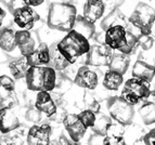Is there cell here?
Here are the masks:
<instances>
[{
    "label": "cell",
    "mask_w": 155,
    "mask_h": 145,
    "mask_svg": "<svg viewBox=\"0 0 155 145\" xmlns=\"http://www.w3.org/2000/svg\"><path fill=\"white\" fill-rule=\"evenodd\" d=\"M105 13L103 0H86L84 5L83 16L91 23H96Z\"/></svg>",
    "instance_id": "2e32d148"
},
{
    "label": "cell",
    "mask_w": 155,
    "mask_h": 145,
    "mask_svg": "<svg viewBox=\"0 0 155 145\" xmlns=\"http://www.w3.org/2000/svg\"><path fill=\"white\" fill-rule=\"evenodd\" d=\"M123 82H124V75L109 69V72H106L104 75L102 85L107 90L116 91L122 87Z\"/></svg>",
    "instance_id": "d4e9b609"
},
{
    "label": "cell",
    "mask_w": 155,
    "mask_h": 145,
    "mask_svg": "<svg viewBox=\"0 0 155 145\" xmlns=\"http://www.w3.org/2000/svg\"><path fill=\"white\" fill-rule=\"evenodd\" d=\"M77 18V10L74 5L66 2H53L50 5L47 25L54 31L68 33L72 31Z\"/></svg>",
    "instance_id": "6da1fadb"
},
{
    "label": "cell",
    "mask_w": 155,
    "mask_h": 145,
    "mask_svg": "<svg viewBox=\"0 0 155 145\" xmlns=\"http://www.w3.org/2000/svg\"><path fill=\"white\" fill-rule=\"evenodd\" d=\"M130 64V56L124 53H113L109 64V69L114 72H119L122 75H125L129 67Z\"/></svg>",
    "instance_id": "44dd1931"
},
{
    "label": "cell",
    "mask_w": 155,
    "mask_h": 145,
    "mask_svg": "<svg viewBox=\"0 0 155 145\" xmlns=\"http://www.w3.org/2000/svg\"><path fill=\"white\" fill-rule=\"evenodd\" d=\"M113 55V49L105 44H97L90 46L88 53L86 54V64L93 67L109 66L111 57Z\"/></svg>",
    "instance_id": "52a82bcc"
},
{
    "label": "cell",
    "mask_w": 155,
    "mask_h": 145,
    "mask_svg": "<svg viewBox=\"0 0 155 145\" xmlns=\"http://www.w3.org/2000/svg\"><path fill=\"white\" fill-rule=\"evenodd\" d=\"M102 145H126V140L123 135L105 134L102 140Z\"/></svg>",
    "instance_id": "1f68e13d"
},
{
    "label": "cell",
    "mask_w": 155,
    "mask_h": 145,
    "mask_svg": "<svg viewBox=\"0 0 155 145\" xmlns=\"http://www.w3.org/2000/svg\"><path fill=\"white\" fill-rule=\"evenodd\" d=\"M12 16L14 23L20 28L26 29V31H31V28H34L35 24L40 20L39 14L34 10L33 7L26 5L13 11Z\"/></svg>",
    "instance_id": "ba28073f"
},
{
    "label": "cell",
    "mask_w": 155,
    "mask_h": 145,
    "mask_svg": "<svg viewBox=\"0 0 155 145\" xmlns=\"http://www.w3.org/2000/svg\"><path fill=\"white\" fill-rule=\"evenodd\" d=\"M41 115L42 113L38 111L35 106L29 107L25 113V119L28 122H33V124H38L41 120Z\"/></svg>",
    "instance_id": "d6a6232c"
},
{
    "label": "cell",
    "mask_w": 155,
    "mask_h": 145,
    "mask_svg": "<svg viewBox=\"0 0 155 145\" xmlns=\"http://www.w3.org/2000/svg\"><path fill=\"white\" fill-rule=\"evenodd\" d=\"M29 67L31 66L28 65L26 56H24V55L12 60L8 65L9 72H10L13 79H15V80H20L22 78H25L26 72Z\"/></svg>",
    "instance_id": "d6986e66"
},
{
    "label": "cell",
    "mask_w": 155,
    "mask_h": 145,
    "mask_svg": "<svg viewBox=\"0 0 155 145\" xmlns=\"http://www.w3.org/2000/svg\"><path fill=\"white\" fill-rule=\"evenodd\" d=\"M138 37L134 33H131L130 31H127L126 35V41H125L124 46L118 50V52L124 53V54L130 55L134 52V50L137 49V47L139 46L138 44Z\"/></svg>",
    "instance_id": "83f0119b"
},
{
    "label": "cell",
    "mask_w": 155,
    "mask_h": 145,
    "mask_svg": "<svg viewBox=\"0 0 155 145\" xmlns=\"http://www.w3.org/2000/svg\"><path fill=\"white\" fill-rule=\"evenodd\" d=\"M150 82L132 77L124 83L120 96L129 104L136 105L139 102H144L150 93Z\"/></svg>",
    "instance_id": "8992f818"
},
{
    "label": "cell",
    "mask_w": 155,
    "mask_h": 145,
    "mask_svg": "<svg viewBox=\"0 0 155 145\" xmlns=\"http://www.w3.org/2000/svg\"><path fill=\"white\" fill-rule=\"evenodd\" d=\"M24 3L29 7H38L45 2V0H23Z\"/></svg>",
    "instance_id": "74e56055"
},
{
    "label": "cell",
    "mask_w": 155,
    "mask_h": 145,
    "mask_svg": "<svg viewBox=\"0 0 155 145\" xmlns=\"http://www.w3.org/2000/svg\"><path fill=\"white\" fill-rule=\"evenodd\" d=\"M50 52V61L48 66L52 67L57 72H62V70L66 69L70 66V63L67 62L66 59L60 53L59 49L57 47V44H52L49 47Z\"/></svg>",
    "instance_id": "ffe728a7"
},
{
    "label": "cell",
    "mask_w": 155,
    "mask_h": 145,
    "mask_svg": "<svg viewBox=\"0 0 155 145\" xmlns=\"http://www.w3.org/2000/svg\"><path fill=\"white\" fill-rule=\"evenodd\" d=\"M74 82L76 85L88 90H94L98 87L99 76L89 65H83L76 70Z\"/></svg>",
    "instance_id": "9c48e42d"
},
{
    "label": "cell",
    "mask_w": 155,
    "mask_h": 145,
    "mask_svg": "<svg viewBox=\"0 0 155 145\" xmlns=\"http://www.w3.org/2000/svg\"><path fill=\"white\" fill-rule=\"evenodd\" d=\"M63 126L72 142H80L85 137L87 128L80 122L76 114H67L63 119Z\"/></svg>",
    "instance_id": "8fae6325"
},
{
    "label": "cell",
    "mask_w": 155,
    "mask_h": 145,
    "mask_svg": "<svg viewBox=\"0 0 155 145\" xmlns=\"http://www.w3.org/2000/svg\"><path fill=\"white\" fill-rule=\"evenodd\" d=\"M1 145H23V140L20 134H13L10 137H3L0 139Z\"/></svg>",
    "instance_id": "e575fe53"
},
{
    "label": "cell",
    "mask_w": 155,
    "mask_h": 145,
    "mask_svg": "<svg viewBox=\"0 0 155 145\" xmlns=\"http://www.w3.org/2000/svg\"><path fill=\"white\" fill-rule=\"evenodd\" d=\"M52 133V128L50 124H34L29 128L26 141L28 145H49L50 135Z\"/></svg>",
    "instance_id": "30bf717a"
},
{
    "label": "cell",
    "mask_w": 155,
    "mask_h": 145,
    "mask_svg": "<svg viewBox=\"0 0 155 145\" xmlns=\"http://www.w3.org/2000/svg\"><path fill=\"white\" fill-rule=\"evenodd\" d=\"M127 27L123 25H115L105 31L104 34V44L111 49L118 51L126 41Z\"/></svg>",
    "instance_id": "7c38bea8"
},
{
    "label": "cell",
    "mask_w": 155,
    "mask_h": 145,
    "mask_svg": "<svg viewBox=\"0 0 155 145\" xmlns=\"http://www.w3.org/2000/svg\"><path fill=\"white\" fill-rule=\"evenodd\" d=\"M16 48L15 31L9 27L0 28V49L5 52H12Z\"/></svg>",
    "instance_id": "7402d4cb"
},
{
    "label": "cell",
    "mask_w": 155,
    "mask_h": 145,
    "mask_svg": "<svg viewBox=\"0 0 155 145\" xmlns=\"http://www.w3.org/2000/svg\"><path fill=\"white\" fill-rule=\"evenodd\" d=\"M15 44L21 54L27 56L36 49V39L29 31L21 29L15 31Z\"/></svg>",
    "instance_id": "9a60e30c"
},
{
    "label": "cell",
    "mask_w": 155,
    "mask_h": 145,
    "mask_svg": "<svg viewBox=\"0 0 155 145\" xmlns=\"http://www.w3.org/2000/svg\"><path fill=\"white\" fill-rule=\"evenodd\" d=\"M3 107V104H2V102H1V100H0V109L2 108Z\"/></svg>",
    "instance_id": "b9f144b4"
},
{
    "label": "cell",
    "mask_w": 155,
    "mask_h": 145,
    "mask_svg": "<svg viewBox=\"0 0 155 145\" xmlns=\"http://www.w3.org/2000/svg\"><path fill=\"white\" fill-rule=\"evenodd\" d=\"M144 102H149V103L155 104V90L150 91V93H149V95H147V100H145Z\"/></svg>",
    "instance_id": "f35d334b"
},
{
    "label": "cell",
    "mask_w": 155,
    "mask_h": 145,
    "mask_svg": "<svg viewBox=\"0 0 155 145\" xmlns=\"http://www.w3.org/2000/svg\"><path fill=\"white\" fill-rule=\"evenodd\" d=\"M15 90L14 79L7 75L0 76V95H5Z\"/></svg>",
    "instance_id": "f1b7e54d"
},
{
    "label": "cell",
    "mask_w": 155,
    "mask_h": 145,
    "mask_svg": "<svg viewBox=\"0 0 155 145\" xmlns=\"http://www.w3.org/2000/svg\"><path fill=\"white\" fill-rule=\"evenodd\" d=\"M60 53L66 59L71 65L75 64L80 56L87 54L90 49L89 39L72 29L57 44Z\"/></svg>",
    "instance_id": "7a4b0ae2"
},
{
    "label": "cell",
    "mask_w": 155,
    "mask_h": 145,
    "mask_svg": "<svg viewBox=\"0 0 155 145\" xmlns=\"http://www.w3.org/2000/svg\"><path fill=\"white\" fill-rule=\"evenodd\" d=\"M77 116H78V118H79L80 122H81L87 129H88V128H92L97 119L96 113H93L92 111H89V109H85V111H80Z\"/></svg>",
    "instance_id": "f546056e"
},
{
    "label": "cell",
    "mask_w": 155,
    "mask_h": 145,
    "mask_svg": "<svg viewBox=\"0 0 155 145\" xmlns=\"http://www.w3.org/2000/svg\"><path fill=\"white\" fill-rule=\"evenodd\" d=\"M115 25H123L126 27V18H125L124 14L120 12L118 8L113 9L107 15H105V18L101 22V27L103 31H106L110 27Z\"/></svg>",
    "instance_id": "cb8c5ba5"
},
{
    "label": "cell",
    "mask_w": 155,
    "mask_h": 145,
    "mask_svg": "<svg viewBox=\"0 0 155 145\" xmlns=\"http://www.w3.org/2000/svg\"><path fill=\"white\" fill-rule=\"evenodd\" d=\"M57 70L48 65L31 66L25 76L26 87L28 90L34 92H38V91L51 92L57 87Z\"/></svg>",
    "instance_id": "3957f363"
},
{
    "label": "cell",
    "mask_w": 155,
    "mask_h": 145,
    "mask_svg": "<svg viewBox=\"0 0 155 145\" xmlns=\"http://www.w3.org/2000/svg\"><path fill=\"white\" fill-rule=\"evenodd\" d=\"M113 124L112 121V118L106 115H102V114H97V119L96 122L93 124L92 130L94 131L96 134H100V135H105L107 130H109L110 126Z\"/></svg>",
    "instance_id": "4316f807"
},
{
    "label": "cell",
    "mask_w": 155,
    "mask_h": 145,
    "mask_svg": "<svg viewBox=\"0 0 155 145\" xmlns=\"http://www.w3.org/2000/svg\"><path fill=\"white\" fill-rule=\"evenodd\" d=\"M139 115L143 124L147 126L155 124V104L144 102L139 108Z\"/></svg>",
    "instance_id": "484cf974"
},
{
    "label": "cell",
    "mask_w": 155,
    "mask_h": 145,
    "mask_svg": "<svg viewBox=\"0 0 155 145\" xmlns=\"http://www.w3.org/2000/svg\"><path fill=\"white\" fill-rule=\"evenodd\" d=\"M128 21L139 31L140 35H151L152 26L155 22V9L147 3H138Z\"/></svg>",
    "instance_id": "277c9868"
},
{
    "label": "cell",
    "mask_w": 155,
    "mask_h": 145,
    "mask_svg": "<svg viewBox=\"0 0 155 145\" xmlns=\"http://www.w3.org/2000/svg\"><path fill=\"white\" fill-rule=\"evenodd\" d=\"M74 31L85 36L87 39H91L96 34V25L94 23H91L88 20H86L83 15H77L75 24L73 27Z\"/></svg>",
    "instance_id": "603a6c76"
},
{
    "label": "cell",
    "mask_w": 155,
    "mask_h": 145,
    "mask_svg": "<svg viewBox=\"0 0 155 145\" xmlns=\"http://www.w3.org/2000/svg\"><path fill=\"white\" fill-rule=\"evenodd\" d=\"M71 145H80V144H79V142H73Z\"/></svg>",
    "instance_id": "60d3db41"
},
{
    "label": "cell",
    "mask_w": 155,
    "mask_h": 145,
    "mask_svg": "<svg viewBox=\"0 0 155 145\" xmlns=\"http://www.w3.org/2000/svg\"><path fill=\"white\" fill-rule=\"evenodd\" d=\"M143 143L144 145H155V128L151 129L143 137Z\"/></svg>",
    "instance_id": "d590c367"
},
{
    "label": "cell",
    "mask_w": 155,
    "mask_h": 145,
    "mask_svg": "<svg viewBox=\"0 0 155 145\" xmlns=\"http://www.w3.org/2000/svg\"><path fill=\"white\" fill-rule=\"evenodd\" d=\"M138 44H139V46L142 50L149 51L154 44V39L150 35H140L138 37Z\"/></svg>",
    "instance_id": "836d02e7"
},
{
    "label": "cell",
    "mask_w": 155,
    "mask_h": 145,
    "mask_svg": "<svg viewBox=\"0 0 155 145\" xmlns=\"http://www.w3.org/2000/svg\"><path fill=\"white\" fill-rule=\"evenodd\" d=\"M106 107L112 119L122 126H129L134 116V105L126 102L122 96H111L106 102Z\"/></svg>",
    "instance_id": "5b68a950"
},
{
    "label": "cell",
    "mask_w": 155,
    "mask_h": 145,
    "mask_svg": "<svg viewBox=\"0 0 155 145\" xmlns=\"http://www.w3.org/2000/svg\"><path fill=\"white\" fill-rule=\"evenodd\" d=\"M34 106L40 113L46 115L48 118L53 116L58 111L57 103L53 100V96L48 91H38L37 92Z\"/></svg>",
    "instance_id": "4fadbf2b"
},
{
    "label": "cell",
    "mask_w": 155,
    "mask_h": 145,
    "mask_svg": "<svg viewBox=\"0 0 155 145\" xmlns=\"http://www.w3.org/2000/svg\"><path fill=\"white\" fill-rule=\"evenodd\" d=\"M26 60L29 66H46L49 64L50 52L49 46L45 42H41L37 48L26 56Z\"/></svg>",
    "instance_id": "e0dca14e"
},
{
    "label": "cell",
    "mask_w": 155,
    "mask_h": 145,
    "mask_svg": "<svg viewBox=\"0 0 155 145\" xmlns=\"http://www.w3.org/2000/svg\"><path fill=\"white\" fill-rule=\"evenodd\" d=\"M0 145H1V143H0Z\"/></svg>",
    "instance_id": "7bdbcfd3"
},
{
    "label": "cell",
    "mask_w": 155,
    "mask_h": 145,
    "mask_svg": "<svg viewBox=\"0 0 155 145\" xmlns=\"http://www.w3.org/2000/svg\"><path fill=\"white\" fill-rule=\"evenodd\" d=\"M84 104H85L86 109L92 111L93 113H96V114H98L99 111H100V108H101L100 102L97 100L96 96L93 95V94L88 93V92L85 93V95H84Z\"/></svg>",
    "instance_id": "4dcf8cb0"
},
{
    "label": "cell",
    "mask_w": 155,
    "mask_h": 145,
    "mask_svg": "<svg viewBox=\"0 0 155 145\" xmlns=\"http://www.w3.org/2000/svg\"><path fill=\"white\" fill-rule=\"evenodd\" d=\"M5 18V10L0 7V28H1V26H2V24H3Z\"/></svg>",
    "instance_id": "ab89813d"
},
{
    "label": "cell",
    "mask_w": 155,
    "mask_h": 145,
    "mask_svg": "<svg viewBox=\"0 0 155 145\" xmlns=\"http://www.w3.org/2000/svg\"><path fill=\"white\" fill-rule=\"evenodd\" d=\"M23 5H25L23 0H10V2H9V5H8L9 12L12 14L13 11L16 10V9H18V8H21V7H23Z\"/></svg>",
    "instance_id": "8d00e7d4"
},
{
    "label": "cell",
    "mask_w": 155,
    "mask_h": 145,
    "mask_svg": "<svg viewBox=\"0 0 155 145\" xmlns=\"http://www.w3.org/2000/svg\"><path fill=\"white\" fill-rule=\"evenodd\" d=\"M20 127V119L11 107L3 106L0 109V132L8 134Z\"/></svg>",
    "instance_id": "5bb4252c"
},
{
    "label": "cell",
    "mask_w": 155,
    "mask_h": 145,
    "mask_svg": "<svg viewBox=\"0 0 155 145\" xmlns=\"http://www.w3.org/2000/svg\"><path fill=\"white\" fill-rule=\"evenodd\" d=\"M131 74L132 77L147 82H151L155 77V66L149 64L143 60H138L132 66Z\"/></svg>",
    "instance_id": "ac0fdd59"
}]
</instances>
